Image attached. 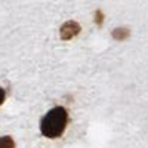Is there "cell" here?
Returning a JSON list of instances; mask_svg holds the SVG:
<instances>
[{
  "instance_id": "obj_1",
  "label": "cell",
  "mask_w": 148,
  "mask_h": 148,
  "mask_svg": "<svg viewBox=\"0 0 148 148\" xmlns=\"http://www.w3.org/2000/svg\"><path fill=\"white\" fill-rule=\"evenodd\" d=\"M67 121H68V113L64 107H55L49 110L40 123V130L43 136L49 139L59 138L67 127Z\"/></svg>"
},
{
  "instance_id": "obj_2",
  "label": "cell",
  "mask_w": 148,
  "mask_h": 148,
  "mask_svg": "<svg viewBox=\"0 0 148 148\" xmlns=\"http://www.w3.org/2000/svg\"><path fill=\"white\" fill-rule=\"evenodd\" d=\"M80 33V25L76 21H68L61 27V37L64 40H71L73 37H76Z\"/></svg>"
},
{
  "instance_id": "obj_3",
  "label": "cell",
  "mask_w": 148,
  "mask_h": 148,
  "mask_svg": "<svg viewBox=\"0 0 148 148\" xmlns=\"http://www.w3.org/2000/svg\"><path fill=\"white\" fill-rule=\"evenodd\" d=\"M129 34H130V31L127 28H116L113 31V37L116 40H125Z\"/></svg>"
},
{
  "instance_id": "obj_4",
  "label": "cell",
  "mask_w": 148,
  "mask_h": 148,
  "mask_svg": "<svg viewBox=\"0 0 148 148\" xmlns=\"http://www.w3.org/2000/svg\"><path fill=\"white\" fill-rule=\"evenodd\" d=\"M0 148H15V142L10 136H3L0 139Z\"/></svg>"
},
{
  "instance_id": "obj_5",
  "label": "cell",
  "mask_w": 148,
  "mask_h": 148,
  "mask_svg": "<svg viewBox=\"0 0 148 148\" xmlns=\"http://www.w3.org/2000/svg\"><path fill=\"white\" fill-rule=\"evenodd\" d=\"M96 22H98V25H101V24H102V14H101V10L96 12Z\"/></svg>"
}]
</instances>
